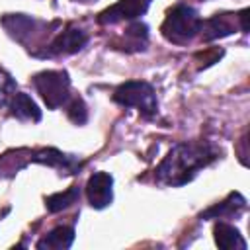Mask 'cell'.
Segmentation results:
<instances>
[{"instance_id": "cell-3", "label": "cell", "mask_w": 250, "mask_h": 250, "mask_svg": "<svg viewBox=\"0 0 250 250\" xmlns=\"http://www.w3.org/2000/svg\"><path fill=\"white\" fill-rule=\"evenodd\" d=\"M113 102H117L123 107H135L143 115L150 117L158 109L154 88L145 80H127L113 92Z\"/></svg>"}, {"instance_id": "cell-16", "label": "cell", "mask_w": 250, "mask_h": 250, "mask_svg": "<svg viewBox=\"0 0 250 250\" xmlns=\"http://www.w3.org/2000/svg\"><path fill=\"white\" fill-rule=\"evenodd\" d=\"M64 105H66V115H68V119H70L72 123H76V125L86 123V119H88V109H86V104H84V100H82L80 96L70 98V102H66Z\"/></svg>"}, {"instance_id": "cell-13", "label": "cell", "mask_w": 250, "mask_h": 250, "mask_svg": "<svg viewBox=\"0 0 250 250\" xmlns=\"http://www.w3.org/2000/svg\"><path fill=\"white\" fill-rule=\"evenodd\" d=\"M215 234V244L223 250H232V248H240L246 250V240L242 238V234L238 232V229H234L229 223H217L213 229Z\"/></svg>"}, {"instance_id": "cell-14", "label": "cell", "mask_w": 250, "mask_h": 250, "mask_svg": "<svg viewBox=\"0 0 250 250\" xmlns=\"http://www.w3.org/2000/svg\"><path fill=\"white\" fill-rule=\"evenodd\" d=\"M74 242V229L61 225L57 229H53L49 234H45L39 242L37 248H49V250H62V248H70Z\"/></svg>"}, {"instance_id": "cell-5", "label": "cell", "mask_w": 250, "mask_h": 250, "mask_svg": "<svg viewBox=\"0 0 250 250\" xmlns=\"http://www.w3.org/2000/svg\"><path fill=\"white\" fill-rule=\"evenodd\" d=\"M246 14H248V10H240L238 14H215L209 20H201L199 33H201L203 41H213V39L227 37V35L234 33L236 27H240V25H236V21L248 25L246 23V18H248Z\"/></svg>"}, {"instance_id": "cell-10", "label": "cell", "mask_w": 250, "mask_h": 250, "mask_svg": "<svg viewBox=\"0 0 250 250\" xmlns=\"http://www.w3.org/2000/svg\"><path fill=\"white\" fill-rule=\"evenodd\" d=\"M148 43V27L141 21H133L125 33H121L111 45L113 49L125 51V53H135V51H143Z\"/></svg>"}, {"instance_id": "cell-8", "label": "cell", "mask_w": 250, "mask_h": 250, "mask_svg": "<svg viewBox=\"0 0 250 250\" xmlns=\"http://www.w3.org/2000/svg\"><path fill=\"white\" fill-rule=\"evenodd\" d=\"M88 41V35L78 29L68 25L64 31H61L47 47H45V57H55V55H72L80 51Z\"/></svg>"}, {"instance_id": "cell-9", "label": "cell", "mask_w": 250, "mask_h": 250, "mask_svg": "<svg viewBox=\"0 0 250 250\" xmlns=\"http://www.w3.org/2000/svg\"><path fill=\"white\" fill-rule=\"evenodd\" d=\"M33 162H39V164H47L51 168H59L62 170L64 174H74L82 164L78 158L70 156V154H64L57 148H41V150H35L31 152V158Z\"/></svg>"}, {"instance_id": "cell-18", "label": "cell", "mask_w": 250, "mask_h": 250, "mask_svg": "<svg viewBox=\"0 0 250 250\" xmlns=\"http://www.w3.org/2000/svg\"><path fill=\"white\" fill-rule=\"evenodd\" d=\"M221 57H223V51H219V49H211V51H205V53H197V55H195V59L201 62V64H199V68H203V66H209V64L217 62Z\"/></svg>"}, {"instance_id": "cell-4", "label": "cell", "mask_w": 250, "mask_h": 250, "mask_svg": "<svg viewBox=\"0 0 250 250\" xmlns=\"http://www.w3.org/2000/svg\"><path fill=\"white\" fill-rule=\"evenodd\" d=\"M33 86L49 109L64 105L70 98V78L64 70H43L33 76Z\"/></svg>"}, {"instance_id": "cell-1", "label": "cell", "mask_w": 250, "mask_h": 250, "mask_svg": "<svg viewBox=\"0 0 250 250\" xmlns=\"http://www.w3.org/2000/svg\"><path fill=\"white\" fill-rule=\"evenodd\" d=\"M217 152L207 143H178L170 148L164 160L158 164L154 176L166 186H184L193 176L215 160Z\"/></svg>"}, {"instance_id": "cell-12", "label": "cell", "mask_w": 250, "mask_h": 250, "mask_svg": "<svg viewBox=\"0 0 250 250\" xmlns=\"http://www.w3.org/2000/svg\"><path fill=\"white\" fill-rule=\"evenodd\" d=\"M10 111H12L14 117H18L21 121H33V123H37L41 119V109L23 92H18V94L12 96V100H10Z\"/></svg>"}, {"instance_id": "cell-11", "label": "cell", "mask_w": 250, "mask_h": 250, "mask_svg": "<svg viewBox=\"0 0 250 250\" xmlns=\"http://www.w3.org/2000/svg\"><path fill=\"white\" fill-rule=\"evenodd\" d=\"M244 207H246V199L240 193L232 191V193H229V197L225 201H221L219 205H213L207 211H203L201 213V219H227V217H236V215H240L244 211Z\"/></svg>"}, {"instance_id": "cell-6", "label": "cell", "mask_w": 250, "mask_h": 250, "mask_svg": "<svg viewBox=\"0 0 250 250\" xmlns=\"http://www.w3.org/2000/svg\"><path fill=\"white\" fill-rule=\"evenodd\" d=\"M150 2L152 0H119L113 6L105 8L104 12H100L98 23L113 25V23H119V21H133L148 10Z\"/></svg>"}, {"instance_id": "cell-15", "label": "cell", "mask_w": 250, "mask_h": 250, "mask_svg": "<svg viewBox=\"0 0 250 250\" xmlns=\"http://www.w3.org/2000/svg\"><path fill=\"white\" fill-rule=\"evenodd\" d=\"M78 197H80V189H78L76 186H70V188L64 189V191H57V193H53V195H47V197H45V205H47V209H49L51 213H57V211H62V209H66L68 205L76 203Z\"/></svg>"}, {"instance_id": "cell-7", "label": "cell", "mask_w": 250, "mask_h": 250, "mask_svg": "<svg viewBox=\"0 0 250 250\" xmlns=\"http://www.w3.org/2000/svg\"><path fill=\"white\" fill-rule=\"evenodd\" d=\"M86 197L94 209H104L113 199V178L107 172H94L86 182Z\"/></svg>"}, {"instance_id": "cell-19", "label": "cell", "mask_w": 250, "mask_h": 250, "mask_svg": "<svg viewBox=\"0 0 250 250\" xmlns=\"http://www.w3.org/2000/svg\"><path fill=\"white\" fill-rule=\"evenodd\" d=\"M74 2H92V0H74Z\"/></svg>"}, {"instance_id": "cell-2", "label": "cell", "mask_w": 250, "mask_h": 250, "mask_svg": "<svg viewBox=\"0 0 250 250\" xmlns=\"http://www.w3.org/2000/svg\"><path fill=\"white\" fill-rule=\"evenodd\" d=\"M201 29L199 14L188 4H176L166 12V18L160 25L164 39L174 45H188Z\"/></svg>"}, {"instance_id": "cell-17", "label": "cell", "mask_w": 250, "mask_h": 250, "mask_svg": "<svg viewBox=\"0 0 250 250\" xmlns=\"http://www.w3.org/2000/svg\"><path fill=\"white\" fill-rule=\"evenodd\" d=\"M12 90H14V82L8 76H0V107L10 104V100H12L10 96H14Z\"/></svg>"}]
</instances>
